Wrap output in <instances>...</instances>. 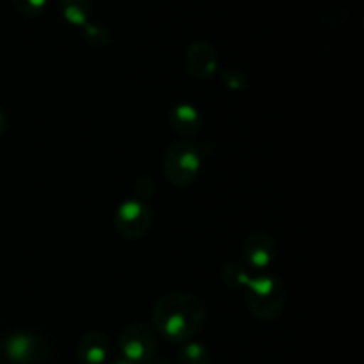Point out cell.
Wrapping results in <instances>:
<instances>
[{
    "instance_id": "cell-5",
    "label": "cell",
    "mask_w": 364,
    "mask_h": 364,
    "mask_svg": "<svg viewBox=\"0 0 364 364\" xmlns=\"http://www.w3.org/2000/svg\"><path fill=\"white\" fill-rule=\"evenodd\" d=\"M153 223L151 208L142 199L128 198L119 205L116 213V230L124 238H141L148 233Z\"/></svg>"
},
{
    "instance_id": "cell-7",
    "label": "cell",
    "mask_w": 364,
    "mask_h": 364,
    "mask_svg": "<svg viewBox=\"0 0 364 364\" xmlns=\"http://www.w3.org/2000/svg\"><path fill=\"white\" fill-rule=\"evenodd\" d=\"M242 255H244V262L247 269L255 270V272H263V270L272 265L274 258H276V240L269 233H263V231L252 233L245 240Z\"/></svg>"
},
{
    "instance_id": "cell-1",
    "label": "cell",
    "mask_w": 364,
    "mask_h": 364,
    "mask_svg": "<svg viewBox=\"0 0 364 364\" xmlns=\"http://www.w3.org/2000/svg\"><path fill=\"white\" fill-rule=\"evenodd\" d=\"M206 318L203 301L191 294H169L156 302L153 326L160 336L176 343L192 340L201 331Z\"/></svg>"
},
{
    "instance_id": "cell-8",
    "label": "cell",
    "mask_w": 364,
    "mask_h": 364,
    "mask_svg": "<svg viewBox=\"0 0 364 364\" xmlns=\"http://www.w3.org/2000/svg\"><path fill=\"white\" fill-rule=\"evenodd\" d=\"M187 68L196 78H210L219 68L217 53L208 43H192L187 50Z\"/></svg>"
},
{
    "instance_id": "cell-15",
    "label": "cell",
    "mask_w": 364,
    "mask_h": 364,
    "mask_svg": "<svg viewBox=\"0 0 364 364\" xmlns=\"http://www.w3.org/2000/svg\"><path fill=\"white\" fill-rule=\"evenodd\" d=\"M46 2H48V0H13L18 13H20L21 16L27 18L38 16V14L45 9Z\"/></svg>"
},
{
    "instance_id": "cell-12",
    "label": "cell",
    "mask_w": 364,
    "mask_h": 364,
    "mask_svg": "<svg viewBox=\"0 0 364 364\" xmlns=\"http://www.w3.org/2000/svg\"><path fill=\"white\" fill-rule=\"evenodd\" d=\"M180 364H210V352L203 343L188 340L178 352Z\"/></svg>"
},
{
    "instance_id": "cell-3",
    "label": "cell",
    "mask_w": 364,
    "mask_h": 364,
    "mask_svg": "<svg viewBox=\"0 0 364 364\" xmlns=\"http://www.w3.org/2000/svg\"><path fill=\"white\" fill-rule=\"evenodd\" d=\"M203 156L198 146L191 141H178L164 153L162 169L167 180L174 185H188L201 171Z\"/></svg>"
},
{
    "instance_id": "cell-16",
    "label": "cell",
    "mask_w": 364,
    "mask_h": 364,
    "mask_svg": "<svg viewBox=\"0 0 364 364\" xmlns=\"http://www.w3.org/2000/svg\"><path fill=\"white\" fill-rule=\"evenodd\" d=\"M223 80L228 87L235 89V91H237V89H242L245 85L244 75L238 73L237 70H230V68L223 71Z\"/></svg>"
},
{
    "instance_id": "cell-20",
    "label": "cell",
    "mask_w": 364,
    "mask_h": 364,
    "mask_svg": "<svg viewBox=\"0 0 364 364\" xmlns=\"http://www.w3.org/2000/svg\"><path fill=\"white\" fill-rule=\"evenodd\" d=\"M155 364H167V363H164V361H159V363H155Z\"/></svg>"
},
{
    "instance_id": "cell-19",
    "label": "cell",
    "mask_w": 364,
    "mask_h": 364,
    "mask_svg": "<svg viewBox=\"0 0 364 364\" xmlns=\"http://www.w3.org/2000/svg\"><path fill=\"white\" fill-rule=\"evenodd\" d=\"M112 364H134V363H130V361H127V359L121 358V359H116Z\"/></svg>"
},
{
    "instance_id": "cell-2",
    "label": "cell",
    "mask_w": 364,
    "mask_h": 364,
    "mask_svg": "<svg viewBox=\"0 0 364 364\" xmlns=\"http://www.w3.org/2000/svg\"><path fill=\"white\" fill-rule=\"evenodd\" d=\"M247 306L255 316L262 320H272L281 315L287 302V291L283 283L274 276H256L245 287Z\"/></svg>"
},
{
    "instance_id": "cell-18",
    "label": "cell",
    "mask_w": 364,
    "mask_h": 364,
    "mask_svg": "<svg viewBox=\"0 0 364 364\" xmlns=\"http://www.w3.org/2000/svg\"><path fill=\"white\" fill-rule=\"evenodd\" d=\"M4 130H6V117H4L2 110H0V135L4 134Z\"/></svg>"
},
{
    "instance_id": "cell-6",
    "label": "cell",
    "mask_w": 364,
    "mask_h": 364,
    "mask_svg": "<svg viewBox=\"0 0 364 364\" xmlns=\"http://www.w3.org/2000/svg\"><path fill=\"white\" fill-rule=\"evenodd\" d=\"M4 355L11 364H41L46 358V343L28 333H14L4 340Z\"/></svg>"
},
{
    "instance_id": "cell-9",
    "label": "cell",
    "mask_w": 364,
    "mask_h": 364,
    "mask_svg": "<svg viewBox=\"0 0 364 364\" xmlns=\"http://www.w3.org/2000/svg\"><path fill=\"white\" fill-rule=\"evenodd\" d=\"M110 354V345L105 334L92 333L84 334L77 345V358L80 364H105Z\"/></svg>"
},
{
    "instance_id": "cell-11",
    "label": "cell",
    "mask_w": 364,
    "mask_h": 364,
    "mask_svg": "<svg viewBox=\"0 0 364 364\" xmlns=\"http://www.w3.org/2000/svg\"><path fill=\"white\" fill-rule=\"evenodd\" d=\"M60 13L68 23L84 27L92 14L91 0H60Z\"/></svg>"
},
{
    "instance_id": "cell-17",
    "label": "cell",
    "mask_w": 364,
    "mask_h": 364,
    "mask_svg": "<svg viewBox=\"0 0 364 364\" xmlns=\"http://www.w3.org/2000/svg\"><path fill=\"white\" fill-rule=\"evenodd\" d=\"M155 181L151 180V178H142V180H139V183L135 185V192H137V199H146L151 196V191L153 187H155Z\"/></svg>"
},
{
    "instance_id": "cell-13",
    "label": "cell",
    "mask_w": 364,
    "mask_h": 364,
    "mask_svg": "<svg viewBox=\"0 0 364 364\" xmlns=\"http://www.w3.org/2000/svg\"><path fill=\"white\" fill-rule=\"evenodd\" d=\"M251 277L249 269L242 263L231 262L223 269V279L230 288H245Z\"/></svg>"
},
{
    "instance_id": "cell-10",
    "label": "cell",
    "mask_w": 364,
    "mask_h": 364,
    "mask_svg": "<svg viewBox=\"0 0 364 364\" xmlns=\"http://www.w3.org/2000/svg\"><path fill=\"white\" fill-rule=\"evenodd\" d=\"M171 124L183 137H194L201 132L203 117L192 103H178L171 112Z\"/></svg>"
},
{
    "instance_id": "cell-21",
    "label": "cell",
    "mask_w": 364,
    "mask_h": 364,
    "mask_svg": "<svg viewBox=\"0 0 364 364\" xmlns=\"http://www.w3.org/2000/svg\"><path fill=\"white\" fill-rule=\"evenodd\" d=\"M0 364H6V363H4V361H2V359H0Z\"/></svg>"
},
{
    "instance_id": "cell-4",
    "label": "cell",
    "mask_w": 364,
    "mask_h": 364,
    "mask_svg": "<svg viewBox=\"0 0 364 364\" xmlns=\"http://www.w3.org/2000/svg\"><path fill=\"white\" fill-rule=\"evenodd\" d=\"M119 350L127 361L134 364H149L156 352L155 334L146 323H130L121 331Z\"/></svg>"
},
{
    "instance_id": "cell-14",
    "label": "cell",
    "mask_w": 364,
    "mask_h": 364,
    "mask_svg": "<svg viewBox=\"0 0 364 364\" xmlns=\"http://www.w3.org/2000/svg\"><path fill=\"white\" fill-rule=\"evenodd\" d=\"M84 38L87 39L89 45L92 46H103L109 43L110 34L102 23L95 21V23H85L84 25Z\"/></svg>"
}]
</instances>
